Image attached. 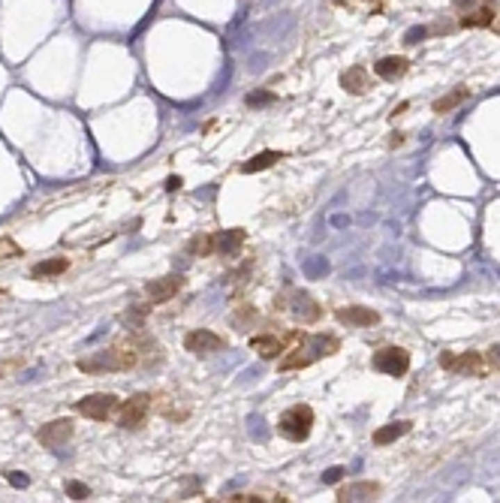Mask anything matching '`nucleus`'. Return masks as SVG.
<instances>
[{
	"mask_svg": "<svg viewBox=\"0 0 500 503\" xmlns=\"http://www.w3.org/2000/svg\"><path fill=\"white\" fill-rule=\"evenodd\" d=\"M341 350V341L334 335H307L302 332L293 341V346L284 350V359H280L277 368L280 371H296V368H307L323 356H332Z\"/></svg>",
	"mask_w": 500,
	"mask_h": 503,
	"instance_id": "nucleus-1",
	"label": "nucleus"
},
{
	"mask_svg": "<svg viewBox=\"0 0 500 503\" xmlns=\"http://www.w3.org/2000/svg\"><path fill=\"white\" fill-rule=\"evenodd\" d=\"M136 365H139V346L115 344V346H106V350H97L90 356H81L76 362V368L85 374H106V371H130Z\"/></svg>",
	"mask_w": 500,
	"mask_h": 503,
	"instance_id": "nucleus-2",
	"label": "nucleus"
},
{
	"mask_svg": "<svg viewBox=\"0 0 500 503\" xmlns=\"http://www.w3.org/2000/svg\"><path fill=\"white\" fill-rule=\"evenodd\" d=\"M311 428H314V410L307 404H293L277 419V434L287 437V440H293V443L307 440Z\"/></svg>",
	"mask_w": 500,
	"mask_h": 503,
	"instance_id": "nucleus-3",
	"label": "nucleus"
},
{
	"mask_svg": "<svg viewBox=\"0 0 500 503\" xmlns=\"http://www.w3.org/2000/svg\"><path fill=\"white\" fill-rule=\"evenodd\" d=\"M440 368L449 374H467V377H485L488 359L485 353L467 350V353H440Z\"/></svg>",
	"mask_w": 500,
	"mask_h": 503,
	"instance_id": "nucleus-4",
	"label": "nucleus"
},
{
	"mask_svg": "<svg viewBox=\"0 0 500 503\" xmlns=\"http://www.w3.org/2000/svg\"><path fill=\"white\" fill-rule=\"evenodd\" d=\"M371 365H374V371L386 374V377H404L410 371V353L404 346H380L371 356Z\"/></svg>",
	"mask_w": 500,
	"mask_h": 503,
	"instance_id": "nucleus-5",
	"label": "nucleus"
},
{
	"mask_svg": "<svg viewBox=\"0 0 500 503\" xmlns=\"http://www.w3.org/2000/svg\"><path fill=\"white\" fill-rule=\"evenodd\" d=\"M154 407V395L148 392H136L133 398H127L121 407H118V425L121 428H142L145 419H148Z\"/></svg>",
	"mask_w": 500,
	"mask_h": 503,
	"instance_id": "nucleus-6",
	"label": "nucleus"
},
{
	"mask_svg": "<svg viewBox=\"0 0 500 503\" xmlns=\"http://www.w3.org/2000/svg\"><path fill=\"white\" fill-rule=\"evenodd\" d=\"M121 407V401H118L115 395H106V392H97V395H88V398H81L76 410L85 419H94V422H106L108 416L115 413V410Z\"/></svg>",
	"mask_w": 500,
	"mask_h": 503,
	"instance_id": "nucleus-7",
	"label": "nucleus"
},
{
	"mask_svg": "<svg viewBox=\"0 0 500 503\" xmlns=\"http://www.w3.org/2000/svg\"><path fill=\"white\" fill-rule=\"evenodd\" d=\"M184 346H187V353H193V356H211V353L223 350L226 337L211 332V328H193V332H187Z\"/></svg>",
	"mask_w": 500,
	"mask_h": 503,
	"instance_id": "nucleus-8",
	"label": "nucleus"
},
{
	"mask_svg": "<svg viewBox=\"0 0 500 503\" xmlns=\"http://www.w3.org/2000/svg\"><path fill=\"white\" fill-rule=\"evenodd\" d=\"M302 335V332H289L284 337H277V335H257V337H250V350L259 356V359H277L280 353L287 350V344H293L296 337Z\"/></svg>",
	"mask_w": 500,
	"mask_h": 503,
	"instance_id": "nucleus-9",
	"label": "nucleus"
},
{
	"mask_svg": "<svg viewBox=\"0 0 500 503\" xmlns=\"http://www.w3.org/2000/svg\"><path fill=\"white\" fill-rule=\"evenodd\" d=\"M72 431H76V425H72L70 419H54V422H45L40 431H36V440H40L45 449H58V446L70 440Z\"/></svg>",
	"mask_w": 500,
	"mask_h": 503,
	"instance_id": "nucleus-10",
	"label": "nucleus"
},
{
	"mask_svg": "<svg viewBox=\"0 0 500 503\" xmlns=\"http://www.w3.org/2000/svg\"><path fill=\"white\" fill-rule=\"evenodd\" d=\"M184 289V274H166V278H157L151 280L145 292H148V298L154 305H160V301H169L172 296H178V292Z\"/></svg>",
	"mask_w": 500,
	"mask_h": 503,
	"instance_id": "nucleus-11",
	"label": "nucleus"
},
{
	"mask_svg": "<svg viewBox=\"0 0 500 503\" xmlns=\"http://www.w3.org/2000/svg\"><path fill=\"white\" fill-rule=\"evenodd\" d=\"M334 317H338L341 323L356 326V328H368V326H377V323H380V314H377V310H371V308H365V305H347V308H338V310H334Z\"/></svg>",
	"mask_w": 500,
	"mask_h": 503,
	"instance_id": "nucleus-12",
	"label": "nucleus"
},
{
	"mask_svg": "<svg viewBox=\"0 0 500 503\" xmlns=\"http://www.w3.org/2000/svg\"><path fill=\"white\" fill-rule=\"evenodd\" d=\"M380 495H383V486L380 482H350V486H344L338 491V500L341 503H356V500H377Z\"/></svg>",
	"mask_w": 500,
	"mask_h": 503,
	"instance_id": "nucleus-13",
	"label": "nucleus"
},
{
	"mask_svg": "<svg viewBox=\"0 0 500 503\" xmlns=\"http://www.w3.org/2000/svg\"><path fill=\"white\" fill-rule=\"evenodd\" d=\"M497 18V0H483L476 9L458 18V27H492Z\"/></svg>",
	"mask_w": 500,
	"mask_h": 503,
	"instance_id": "nucleus-14",
	"label": "nucleus"
},
{
	"mask_svg": "<svg viewBox=\"0 0 500 503\" xmlns=\"http://www.w3.org/2000/svg\"><path fill=\"white\" fill-rule=\"evenodd\" d=\"M341 88L347 90V94H353V97L368 94V88H371L368 67H362V63H353L347 72H341Z\"/></svg>",
	"mask_w": 500,
	"mask_h": 503,
	"instance_id": "nucleus-15",
	"label": "nucleus"
},
{
	"mask_svg": "<svg viewBox=\"0 0 500 503\" xmlns=\"http://www.w3.org/2000/svg\"><path fill=\"white\" fill-rule=\"evenodd\" d=\"M293 317L298 319V323L311 326V323H316V319L323 317V308L316 305L307 292H296V296H293Z\"/></svg>",
	"mask_w": 500,
	"mask_h": 503,
	"instance_id": "nucleus-16",
	"label": "nucleus"
},
{
	"mask_svg": "<svg viewBox=\"0 0 500 503\" xmlns=\"http://www.w3.org/2000/svg\"><path fill=\"white\" fill-rule=\"evenodd\" d=\"M407 70H410V61L401 58V54H386V58H380V61L374 63V72H377L380 79H386V81L401 79Z\"/></svg>",
	"mask_w": 500,
	"mask_h": 503,
	"instance_id": "nucleus-17",
	"label": "nucleus"
},
{
	"mask_svg": "<svg viewBox=\"0 0 500 503\" xmlns=\"http://www.w3.org/2000/svg\"><path fill=\"white\" fill-rule=\"evenodd\" d=\"M67 269H70L67 256H51V260H42V262L33 265L31 278H33V280H49V278H58V274H63Z\"/></svg>",
	"mask_w": 500,
	"mask_h": 503,
	"instance_id": "nucleus-18",
	"label": "nucleus"
},
{
	"mask_svg": "<svg viewBox=\"0 0 500 503\" xmlns=\"http://www.w3.org/2000/svg\"><path fill=\"white\" fill-rule=\"evenodd\" d=\"M410 428H413V422H389V425H380L377 431H374V446H389V443H395V440H401L404 434H410Z\"/></svg>",
	"mask_w": 500,
	"mask_h": 503,
	"instance_id": "nucleus-19",
	"label": "nucleus"
},
{
	"mask_svg": "<svg viewBox=\"0 0 500 503\" xmlns=\"http://www.w3.org/2000/svg\"><path fill=\"white\" fill-rule=\"evenodd\" d=\"M467 97H470V88H465V85H458V88H452V90H449V94H446V97H440V99H437V103H434V106H431V112H434V115H449V112H452V109H458V106H461V103H465V99H467Z\"/></svg>",
	"mask_w": 500,
	"mask_h": 503,
	"instance_id": "nucleus-20",
	"label": "nucleus"
},
{
	"mask_svg": "<svg viewBox=\"0 0 500 503\" xmlns=\"http://www.w3.org/2000/svg\"><path fill=\"white\" fill-rule=\"evenodd\" d=\"M280 157H284V154H280V151H259V154H257V157H253V160L241 163V172H244V175H253V172L271 169V166H275V163H277Z\"/></svg>",
	"mask_w": 500,
	"mask_h": 503,
	"instance_id": "nucleus-21",
	"label": "nucleus"
},
{
	"mask_svg": "<svg viewBox=\"0 0 500 503\" xmlns=\"http://www.w3.org/2000/svg\"><path fill=\"white\" fill-rule=\"evenodd\" d=\"M217 235V250L235 253L244 244V230H229V232H214Z\"/></svg>",
	"mask_w": 500,
	"mask_h": 503,
	"instance_id": "nucleus-22",
	"label": "nucleus"
},
{
	"mask_svg": "<svg viewBox=\"0 0 500 503\" xmlns=\"http://www.w3.org/2000/svg\"><path fill=\"white\" fill-rule=\"evenodd\" d=\"M217 250V235H196L193 241H190V253L193 256H211Z\"/></svg>",
	"mask_w": 500,
	"mask_h": 503,
	"instance_id": "nucleus-23",
	"label": "nucleus"
},
{
	"mask_svg": "<svg viewBox=\"0 0 500 503\" xmlns=\"http://www.w3.org/2000/svg\"><path fill=\"white\" fill-rule=\"evenodd\" d=\"M275 90H268V88H259V90H253V94L244 97V103H248L250 109H262V106H271L275 103Z\"/></svg>",
	"mask_w": 500,
	"mask_h": 503,
	"instance_id": "nucleus-24",
	"label": "nucleus"
},
{
	"mask_svg": "<svg viewBox=\"0 0 500 503\" xmlns=\"http://www.w3.org/2000/svg\"><path fill=\"white\" fill-rule=\"evenodd\" d=\"M253 319H257V310H253L250 305H244L239 314L232 317V323H235V328H239V332H248V326L253 323Z\"/></svg>",
	"mask_w": 500,
	"mask_h": 503,
	"instance_id": "nucleus-25",
	"label": "nucleus"
},
{
	"mask_svg": "<svg viewBox=\"0 0 500 503\" xmlns=\"http://www.w3.org/2000/svg\"><path fill=\"white\" fill-rule=\"evenodd\" d=\"M18 256H22L18 241H13L9 235H3V239H0V262H3V260H18Z\"/></svg>",
	"mask_w": 500,
	"mask_h": 503,
	"instance_id": "nucleus-26",
	"label": "nucleus"
},
{
	"mask_svg": "<svg viewBox=\"0 0 500 503\" xmlns=\"http://www.w3.org/2000/svg\"><path fill=\"white\" fill-rule=\"evenodd\" d=\"M67 497H70V500H88V497H90V488L81 486V482H67Z\"/></svg>",
	"mask_w": 500,
	"mask_h": 503,
	"instance_id": "nucleus-27",
	"label": "nucleus"
},
{
	"mask_svg": "<svg viewBox=\"0 0 500 503\" xmlns=\"http://www.w3.org/2000/svg\"><path fill=\"white\" fill-rule=\"evenodd\" d=\"M344 473H347L344 468H329V470L323 473V482H325V486H334V482H341V479H344Z\"/></svg>",
	"mask_w": 500,
	"mask_h": 503,
	"instance_id": "nucleus-28",
	"label": "nucleus"
},
{
	"mask_svg": "<svg viewBox=\"0 0 500 503\" xmlns=\"http://www.w3.org/2000/svg\"><path fill=\"white\" fill-rule=\"evenodd\" d=\"M485 359H488V368H494V371H500V344H494L492 350L485 353Z\"/></svg>",
	"mask_w": 500,
	"mask_h": 503,
	"instance_id": "nucleus-29",
	"label": "nucleus"
},
{
	"mask_svg": "<svg viewBox=\"0 0 500 503\" xmlns=\"http://www.w3.org/2000/svg\"><path fill=\"white\" fill-rule=\"evenodd\" d=\"M425 33H428V31H425V27H413V31H407V36H404V42H407V45H413V42H419V40H422V36H425Z\"/></svg>",
	"mask_w": 500,
	"mask_h": 503,
	"instance_id": "nucleus-30",
	"label": "nucleus"
},
{
	"mask_svg": "<svg viewBox=\"0 0 500 503\" xmlns=\"http://www.w3.org/2000/svg\"><path fill=\"white\" fill-rule=\"evenodd\" d=\"M6 479L13 482V486H18V488L27 486V477H22V473H6Z\"/></svg>",
	"mask_w": 500,
	"mask_h": 503,
	"instance_id": "nucleus-31",
	"label": "nucleus"
},
{
	"mask_svg": "<svg viewBox=\"0 0 500 503\" xmlns=\"http://www.w3.org/2000/svg\"><path fill=\"white\" fill-rule=\"evenodd\" d=\"M474 3H476V0H452V6H455V9H465V6H474Z\"/></svg>",
	"mask_w": 500,
	"mask_h": 503,
	"instance_id": "nucleus-32",
	"label": "nucleus"
},
{
	"mask_svg": "<svg viewBox=\"0 0 500 503\" xmlns=\"http://www.w3.org/2000/svg\"><path fill=\"white\" fill-rule=\"evenodd\" d=\"M181 187V178H169L166 181V190H178Z\"/></svg>",
	"mask_w": 500,
	"mask_h": 503,
	"instance_id": "nucleus-33",
	"label": "nucleus"
},
{
	"mask_svg": "<svg viewBox=\"0 0 500 503\" xmlns=\"http://www.w3.org/2000/svg\"><path fill=\"white\" fill-rule=\"evenodd\" d=\"M404 112H407V103H401V106H398V109H395V112H392V118H398V115H404Z\"/></svg>",
	"mask_w": 500,
	"mask_h": 503,
	"instance_id": "nucleus-34",
	"label": "nucleus"
},
{
	"mask_svg": "<svg viewBox=\"0 0 500 503\" xmlns=\"http://www.w3.org/2000/svg\"><path fill=\"white\" fill-rule=\"evenodd\" d=\"M492 31H494V33H497V36H500V15H497V18H494V24H492Z\"/></svg>",
	"mask_w": 500,
	"mask_h": 503,
	"instance_id": "nucleus-35",
	"label": "nucleus"
}]
</instances>
